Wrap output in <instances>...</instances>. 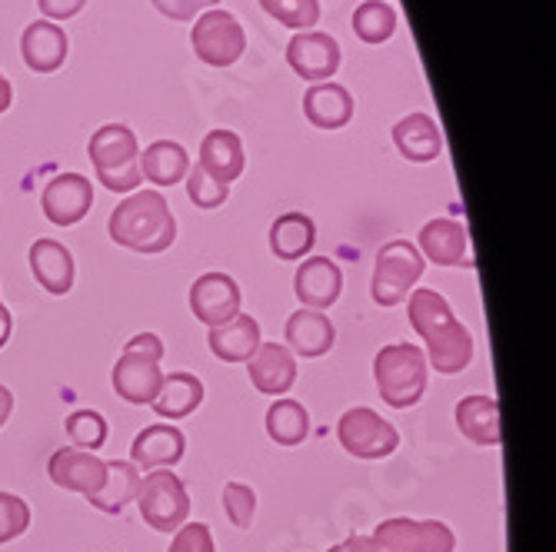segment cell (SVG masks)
Returning <instances> with one entry per match:
<instances>
[{"label":"cell","mask_w":556,"mask_h":552,"mask_svg":"<svg viewBox=\"0 0 556 552\" xmlns=\"http://www.w3.org/2000/svg\"><path fill=\"white\" fill-rule=\"evenodd\" d=\"M346 552H453L457 536L440 519H387L370 536H350Z\"/></svg>","instance_id":"5b68a950"},{"label":"cell","mask_w":556,"mask_h":552,"mask_svg":"<svg viewBox=\"0 0 556 552\" xmlns=\"http://www.w3.org/2000/svg\"><path fill=\"white\" fill-rule=\"evenodd\" d=\"M337 439L346 453L357 457V460H387L390 453H396V446H400L396 426L387 423L370 407L346 410L337 423Z\"/></svg>","instance_id":"9c48e42d"},{"label":"cell","mask_w":556,"mask_h":552,"mask_svg":"<svg viewBox=\"0 0 556 552\" xmlns=\"http://www.w3.org/2000/svg\"><path fill=\"white\" fill-rule=\"evenodd\" d=\"M311 433V413L303 410L296 399L277 396L274 407L267 410V436L277 446H300Z\"/></svg>","instance_id":"4dcf8cb0"},{"label":"cell","mask_w":556,"mask_h":552,"mask_svg":"<svg viewBox=\"0 0 556 552\" xmlns=\"http://www.w3.org/2000/svg\"><path fill=\"white\" fill-rule=\"evenodd\" d=\"M11 413H14V393L4 383H0V426L11 420Z\"/></svg>","instance_id":"60d3db41"},{"label":"cell","mask_w":556,"mask_h":552,"mask_svg":"<svg viewBox=\"0 0 556 552\" xmlns=\"http://www.w3.org/2000/svg\"><path fill=\"white\" fill-rule=\"evenodd\" d=\"M393 30H396V14L390 4H383V0H367V4L353 11V34L370 47L390 40Z\"/></svg>","instance_id":"1f68e13d"},{"label":"cell","mask_w":556,"mask_h":552,"mask_svg":"<svg viewBox=\"0 0 556 552\" xmlns=\"http://www.w3.org/2000/svg\"><path fill=\"white\" fill-rule=\"evenodd\" d=\"M67 50H71V40H67L64 27H58L54 21H34L24 30V37H21L24 64L34 74H54V70H61L64 61H67Z\"/></svg>","instance_id":"e0dca14e"},{"label":"cell","mask_w":556,"mask_h":552,"mask_svg":"<svg viewBox=\"0 0 556 552\" xmlns=\"http://www.w3.org/2000/svg\"><path fill=\"white\" fill-rule=\"evenodd\" d=\"M420 249L437 267H470V260H467L470 236H467V227L457 220H446V217L430 220L420 230Z\"/></svg>","instance_id":"ffe728a7"},{"label":"cell","mask_w":556,"mask_h":552,"mask_svg":"<svg viewBox=\"0 0 556 552\" xmlns=\"http://www.w3.org/2000/svg\"><path fill=\"white\" fill-rule=\"evenodd\" d=\"M261 8L283 27L311 30L320 21V0H261Z\"/></svg>","instance_id":"836d02e7"},{"label":"cell","mask_w":556,"mask_h":552,"mask_svg":"<svg viewBox=\"0 0 556 552\" xmlns=\"http://www.w3.org/2000/svg\"><path fill=\"white\" fill-rule=\"evenodd\" d=\"M204 403V383H200L193 373H164V383L154 396V413L161 420H184L190 413H197V407Z\"/></svg>","instance_id":"4316f807"},{"label":"cell","mask_w":556,"mask_h":552,"mask_svg":"<svg viewBox=\"0 0 556 552\" xmlns=\"http://www.w3.org/2000/svg\"><path fill=\"white\" fill-rule=\"evenodd\" d=\"M64 429H67V439H71V446L74 449H87V453H93V449H100L108 442V420L100 416L97 410H77V413H71L67 416V423H64Z\"/></svg>","instance_id":"d6a6232c"},{"label":"cell","mask_w":556,"mask_h":552,"mask_svg":"<svg viewBox=\"0 0 556 552\" xmlns=\"http://www.w3.org/2000/svg\"><path fill=\"white\" fill-rule=\"evenodd\" d=\"M317 243V227L307 214H283L270 227V249L277 260H303Z\"/></svg>","instance_id":"f546056e"},{"label":"cell","mask_w":556,"mask_h":552,"mask_svg":"<svg viewBox=\"0 0 556 552\" xmlns=\"http://www.w3.org/2000/svg\"><path fill=\"white\" fill-rule=\"evenodd\" d=\"M211 343V354L224 363H247L250 357L257 354L261 339V323L250 317V313H237L230 323L224 326H211L207 333Z\"/></svg>","instance_id":"7402d4cb"},{"label":"cell","mask_w":556,"mask_h":552,"mask_svg":"<svg viewBox=\"0 0 556 552\" xmlns=\"http://www.w3.org/2000/svg\"><path fill=\"white\" fill-rule=\"evenodd\" d=\"M87 154L93 164L97 180L104 183L114 193H130L137 190L140 177V146L130 127L124 124H108L100 127L90 143H87Z\"/></svg>","instance_id":"8992f818"},{"label":"cell","mask_w":556,"mask_h":552,"mask_svg":"<svg viewBox=\"0 0 556 552\" xmlns=\"http://www.w3.org/2000/svg\"><path fill=\"white\" fill-rule=\"evenodd\" d=\"M93 187L84 174H61L43 187L40 207L54 227H74L90 214Z\"/></svg>","instance_id":"7c38bea8"},{"label":"cell","mask_w":556,"mask_h":552,"mask_svg":"<svg viewBox=\"0 0 556 552\" xmlns=\"http://www.w3.org/2000/svg\"><path fill=\"white\" fill-rule=\"evenodd\" d=\"M457 429L477 446H500V403L483 393L464 396L457 403Z\"/></svg>","instance_id":"484cf974"},{"label":"cell","mask_w":556,"mask_h":552,"mask_svg":"<svg viewBox=\"0 0 556 552\" xmlns=\"http://www.w3.org/2000/svg\"><path fill=\"white\" fill-rule=\"evenodd\" d=\"M30 273L54 296H67L74 290V254L58 240H37L30 246Z\"/></svg>","instance_id":"44dd1931"},{"label":"cell","mask_w":556,"mask_h":552,"mask_svg":"<svg viewBox=\"0 0 556 552\" xmlns=\"http://www.w3.org/2000/svg\"><path fill=\"white\" fill-rule=\"evenodd\" d=\"M407 317L427 343V367H433L443 376H457L473 363V336L437 290H414Z\"/></svg>","instance_id":"6da1fadb"},{"label":"cell","mask_w":556,"mask_h":552,"mask_svg":"<svg viewBox=\"0 0 556 552\" xmlns=\"http://www.w3.org/2000/svg\"><path fill=\"white\" fill-rule=\"evenodd\" d=\"M293 293L303 304V310H330L343 293V270L330 257H311L296 267Z\"/></svg>","instance_id":"9a60e30c"},{"label":"cell","mask_w":556,"mask_h":552,"mask_svg":"<svg viewBox=\"0 0 556 552\" xmlns=\"http://www.w3.org/2000/svg\"><path fill=\"white\" fill-rule=\"evenodd\" d=\"M283 339H287V349H293L296 357L317 360V357H324V354H330V349H333L337 330H333L327 313L296 310V313H290V320L283 326Z\"/></svg>","instance_id":"d6986e66"},{"label":"cell","mask_w":556,"mask_h":552,"mask_svg":"<svg viewBox=\"0 0 556 552\" xmlns=\"http://www.w3.org/2000/svg\"><path fill=\"white\" fill-rule=\"evenodd\" d=\"M393 143L407 161L430 164L443 154V133L430 114H407L393 127Z\"/></svg>","instance_id":"603a6c76"},{"label":"cell","mask_w":556,"mask_h":552,"mask_svg":"<svg viewBox=\"0 0 556 552\" xmlns=\"http://www.w3.org/2000/svg\"><path fill=\"white\" fill-rule=\"evenodd\" d=\"M287 64L303 80H330L340 67V43L320 30H300L287 43Z\"/></svg>","instance_id":"4fadbf2b"},{"label":"cell","mask_w":556,"mask_h":552,"mask_svg":"<svg viewBox=\"0 0 556 552\" xmlns=\"http://www.w3.org/2000/svg\"><path fill=\"white\" fill-rule=\"evenodd\" d=\"M108 233L117 246L134 254H164L177 240V220L161 190H143L127 196L108 220Z\"/></svg>","instance_id":"7a4b0ae2"},{"label":"cell","mask_w":556,"mask_h":552,"mask_svg":"<svg viewBox=\"0 0 556 552\" xmlns=\"http://www.w3.org/2000/svg\"><path fill=\"white\" fill-rule=\"evenodd\" d=\"M11 330H14V317H11V310L0 304V349L8 346V339H11Z\"/></svg>","instance_id":"b9f144b4"},{"label":"cell","mask_w":556,"mask_h":552,"mask_svg":"<svg viewBox=\"0 0 556 552\" xmlns=\"http://www.w3.org/2000/svg\"><path fill=\"white\" fill-rule=\"evenodd\" d=\"M47 473H50V479H54V486H61L67 492H80L90 499L108 479V463L97 460L93 453H87V449L67 446V449H58V453L50 457Z\"/></svg>","instance_id":"2e32d148"},{"label":"cell","mask_w":556,"mask_h":552,"mask_svg":"<svg viewBox=\"0 0 556 552\" xmlns=\"http://www.w3.org/2000/svg\"><path fill=\"white\" fill-rule=\"evenodd\" d=\"M220 499H224V513L230 516V523L237 529H250V523L257 516V492L243 483H227Z\"/></svg>","instance_id":"d590c367"},{"label":"cell","mask_w":556,"mask_h":552,"mask_svg":"<svg viewBox=\"0 0 556 552\" xmlns=\"http://www.w3.org/2000/svg\"><path fill=\"white\" fill-rule=\"evenodd\" d=\"M30 526V506L14 492H0V545L21 539Z\"/></svg>","instance_id":"8d00e7d4"},{"label":"cell","mask_w":556,"mask_h":552,"mask_svg":"<svg viewBox=\"0 0 556 552\" xmlns=\"http://www.w3.org/2000/svg\"><path fill=\"white\" fill-rule=\"evenodd\" d=\"M187 196L193 200V204L200 210H217L227 204V196H230V187L214 180L211 174H204L200 167H190L187 170Z\"/></svg>","instance_id":"e575fe53"},{"label":"cell","mask_w":556,"mask_h":552,"mask_svg":"<svg viewBox=\"0 0 556 552\" xmlns=\"http://www.w3.org/2000/svg\"><path fill=\"white\" fill-rule=\"evenodd\" d=\"M250 383L264 396H283L296 383V360L283 343H261L257 354L247 360Z\"/></svg>","instance_id":"ac0fdd59"},{"label":"cell","mask_w":556,"mask_h":552,"mask_svg":"<svg viewBox=\"0 0 556 552\" xmlns=\"http://www.w3.org/2000/svg\"><path fill=\"white\" fill-rule=\"evenodd\" d=\"M327 552H346L343 545H333V549H327Z\"/></svg>","instance_id":"ee69618b"},{"label":"cell","mask_w":556,"mask_h":552,"mask_svg":"<svg viewBox=\"0 0 556 552\" xmlns=\"http://www.w3.org/2000/svg\"><path fill=\"white\" fill-rule=\"evenodd\" d=\"M87 0H37V8L47 21H71L84 11Z\"/></svg>","instance_id":"ab89813d"},{"label":"cell","mask_w":556,"mask_h":552,"mask_svg":"<svg viewBox=\"0 0 556 552\" xmlns=\"http://www.w3.org/2000/svg\"><path fill=\"white\" fill-rule=\"evenodd\" d=\"M424 270H427V260L410 240H390L374 264V280H370L374 304L400 307L417 286V280L424 277Z\"/></svg>","instance_id":"52a82bcc"},{"label":"cell","mask_w":556,"mask_h":552,"mask_svg":"<svg viewBox=\"0 0 556 552\" xmlns=\"http://www.w3.org/2000/svg\"><path fill=\"white\" fill-rule=\"evenodd\" d=\"M190 313L204 326H224L240 313V286L230 273H204L190 286Z\"/></svg>","instance_id":"8fae6325"},{"label":"cell","mask_w":556,"mask_h":552,"mask_svg":"<svg viewBox=\"0 0 556 552\" xmlns=\"http://www.w3.org/2000/svg\"><path fill=\"white\" fill-rule=\"evenodd\" d=\"M190 43H193V54L207 67H230L243 57L247 34L230 11H207L197 17Z\"/></svg>","instance_id":"30bf717a"},{"label":"cell","mask_w":556,"mask_h":552,"mask_svg":"<svg viewBox=\"0 0 556 552\" xmlns=\"http://www.w3.org/2000/svg\"><path fill=\"white\" fill-rule=\"evenodd\" d=\"M187 453V436L174 423H150L130 442V463L143 473L174 470Z\"/></svg>","instance_id":"5bb4252c"},{"label":"cell","mask_w":556,"mask_h":552,"mask_svg":"<svg viewBox=\"0 0 556 552\" xmlns=\"http://www.w3.org/2000/svg\"><path fill=\"white\" fill-rule=\"evenodd\" d=\"M197 167L230 187V180L243 174V140L233 130H211L204 143H200Z\"/></svg>","instance_id":"cb8c5ba5"},{"label":"cell","mask_w":556,"mask_h":552,"mask_svg":"<svg viewBox=\"0 0 556 552\" xmlns=\"http://www.w3.org/2000/svg\"><path fill=\"white\" fill-rule=\"evenodd\" d=\"M303 114L320 130H340L353 117V97L340 84H314L303 97Z\"/></svg>","instance_id":"d4e9b609"},{"label":"cell","mask_w":556,"mask_h":552,"mask_svg":"<svg viewBox=\"0 0 556 552\" xmlns=\"http://www.w3.org/2000/svg\"><path fill=\"white\" fill-rule=\"evenodd\" d=\"M164 339L157 333H137L127 339L121 360L114 363V389L134 407H150L164 383Z\"/></svg>","instance_id":"277c9868"},{"label":"cell","mask_w":556,"mask_h":552,"mask_svg":"<svg viewBox=\"0 0 556 552\" xmlns=\"http://www.w3.org/2000/svg\"><path fill=\"white\" fill-rule=\"evenodd\" d=\"M167 552H217L207 523H184Z\"/></svg>","instance_id":"74e56055"},{"label":"cell","mask_w":556,"mask_h":552,"mask_svg":"<svg viewBox=\"0 0 556 552\" xmlns=\"http://www.w3.org/2000/svg\"><path fill=\"white\" fill-rule=\"evenodd\" d=\"M140 470L134 463H124V460H111L108 463V479L100 486L87 503L100 513L108 516H121L134 499H137V489H140Z\"/></svg>","instance_id":"83f0119b"},{"label":"cell","mask_w":556,"mask_h":552,"mask_svg":"<svg viewBox=\"0 0 556 552\" xmlns=\"http://www.w3.org/2000/svg\"><path fill=\"white\" fill-rule=\"evenodd\" d=\"M164 17H170V21H193L200 11H207V8H214L217 0H150Z\"/></svg>","instance_id":"f35d334b"},{"label":"cell","mask_w":556,"mask_h":552,"mask_svg":"<svg viewBox=\"0 0 556 552\" xmlns=\"http://www.w3.org/2000/svg\"><path fill=\"white\" fill-rule=\"evenodd\" d=\"M187 170H190V157L174 140H154L140 154V177H147L157 187H174L177 180L187 177Z\"/></svg>","instance_id":"f1b7e54d"},{"label":"cell","mask_w":556,"mask_h":552,"mask_svg":"<svg viewBox=\"0 0 556 552\" xmlns=\"http://www.w3.org/2000/svg\"><path fill=\"white\" fill-rule=\"evenodd\" d=\"M11 104H14V87L4 74H0V114H8Z\"/></svg>","instance_id":"7bdbcfd3"},{"label":"cell","mask_w":556,"mask_h":552,"mask_svg":"<svg viewBox=\"0 0 556 552\" xmlns=\"http://www.w3.org/2000/svg\"><path fill=\"white\" fill-rule=\"evenodd\" d=\"M427 354L414 343H390L374 360V380L383 396V403L393 410L417 407L427 393Z\"/></svg>","instance_id":"3957f363"},{"label":"cell","mask_w":556,"mask_h":552,"mask_svg":"<svg viewBox=\"0 0 556 552\" xmlns=\"http://www.w3.org/2000/svg\"><path fill=\"white\" fill-rule=\"evenodd\" d=\"M134 503H137L143 523L154 526L157 532H177L187 523V516H190L187 486L170 470H150L140 479V489H137Z\"/></svg>","instance_id":"ba28073f"}]
</instances>
